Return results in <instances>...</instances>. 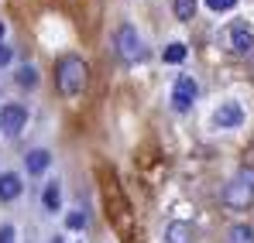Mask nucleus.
<instances>
[{
  "mask_svg": "<svg viewBox=\"0 0 254 243\" xmlns=\"http://www.w3.org/2000/svg\"><path fill=\"white\" fill-rule=\"evenodd\" d=\"M55 82H59L62 96H79L86 89V62L79 55H65L55 69Z\"/></svg>",
  "mask_w": 254,
  "mask_h": 243,
  "instance_id": "nucleus-1",
  "label": "nucleus"
},
{
  "mask_svg": "<svg viewBox=\"0 0 254 243\" xmlns=\"http://www.w3.org/2000/svg\"><path fill=\"white\" fill-rule=\"evenodd\" d=\"M223 202L230 205V209H248V205H254V168H241V171L227 182Z\"/></svg>",
  "mask_w": 254,
  "mask_h": 243,
  "instance_id": "nucleus-2",
  "label": "nucleus"
},
{
  "mask_svg": "<svg viewBox=\"0 0 254 243\" xmlns=\"http://www.w3.org/2000/svg\"><path fill=\"white\" fill-rule=\"evenodd\" d=\"M117 51H121V58L124 62H137V58H144V45H141V35L124 24L121 31H117Z\"/></svg>",
  "mask_w": 254,
  "mask_h": 243,
  "instance_id": "nucleus-3",
  "label": "nucleus"
},
{
  "mask_svg": "<svg viewBox=\"0 0 254 243\" xmlns=\"http://www.w3.org/2000/svg\"><path fill=\"white\" fill-rule=\"evenodd\" d=\"M196 96H199V86L192 76H179L175 79V89H172V106L179 110V113H186L192 103H196Z\"/></svg>",
  "mask_w": 254,
  "mask_h": 243,
  "instance_id": "nucleus-4",
  "label": "nucleus"
},
{
  "mask_svg": "<svg viewBox=\"0 0 254 243\" xmlns=\"http://www.w3.org/2000/svg\"><path fill=\"white\" fill-rule=\"evenodd\" d=\"M213 123H216L220 130H234V127H241V123H244V110H241V103H234V99L220 103V110L213 113Z\"/></svg>",
  "mask_w": 254,
  "mask_h": 243,
  "instance_id": "nucleus-5",
  "label": "nucleus"
},
{
  "mask_svg": "<svg viewBox=\"0 0 254 243\" xmlns=\"http://www.w3.org/2000/svg\"><path fill=\"white\" fill-rule=\"evenodd\" d=\"M0 127H3L7 134H21V130L28 127V110L17 106V103L3 106V110H0Z\"/></svg>",
  "mask_w": 254,
  "mask_h": 243,
  "instance_id": "nucleus-6",
  "label": "nucleus"
},
{
  "mask_svg": "<svg viewBox=\"0 0 254 243\" xmlns=\"http://www.w3.org/2000/svg\"><path fill=\"white\" fill-rule=\"evenodd\" d=\"M251 45H254V31L248 24H234V28H230V48H234L237 55H248Z\"/></svg>",
  "mask_w": 254,
  "mask_h": 243,
  "instance_id": "nucleus-7",
  "label": "nucleus"
},
{
  "mask_svg": "<svg viewBox=\"0 0 254 243\" xmlns=\"http://www.w3.org/2000/svg\"><path fill=\"white\" fill-rule=\"evenodd\" d=\"M21 189H24L21 175H14V171H3V175H0V202L17 199V195H21Z\"/></svg>",
  "mask_w": 254,
  "mask_h": 243,
  "instance_id": "nucleus-8",
  "label": "nucleus"
},
{
  "mask_svg": "<svg viewBox=\"0 0 254 243\" xmlns=\"http://www.w3.org/2000/svg\"><path fill=\"white\" fill-rule=\"evenodd\" d=\"M42 202H45V209H48V212H55V209L62 205V189H59V182H48V185H45Z\"/></svg>",
  "mask_w": 254,
  "mask_h": 243,
  "instance_id": "nucleus-9",
  "label": "nucleus"
},
{
  "mask_svg": "<svg viewBox=\"0 0 254 243\" xmlns=\"http://www.w3.org/2000/svg\"><path fill=\"white\" fill-rule=\"evenodd\" d=\"M48 164H52V154H48V151H31V154H28V171H31V175H42Z\"/></svg>",
  "mask_w": 254,
  "mask_h": 243,
  "instance_id": "nucleus-10",
  "label": "nucleus"
},
{
  "mask_svg": "<svg viewBox=\"0 0 254 243\" xmlns=\"http://www.w3.org/2000/svg\"><path fill=\"white\" fill-rule=\"evenodd\" d=\"M227 243H254V230L251 226H234L230 237H227Z\"/></svg>",
  "mask_w": 254,
  "mask_h": 243,
  "instance_id": "nucleus-11",
  "label": "nucleus"
},
{
  "mask_svg": "<svg viewBox=\"0 0 254 243\" xmlns=\"http://www.w3.org/2000/svg\"><path fill=\"white\" fill-rule=\"evenodd\" d=\"M182 58H186V45H182V41H172L169 48H165V62H169V65H179Z\"/></svg>",
  "mask_w": 254,
  "mask_h": 243,
  "instance_id": "nucleus-12",
  "label": "nucleus"
},
{
  "mask_svg": "<svg viewBox=\"0 0 254 243\" xmlns=\"http://www.w3.org/2000/svg\"><path fill=\"white\" fill-rule=\"evenodd\" d=\"M196 14V0H175V17L179 21H189Z\"/></svg>",
  "mask_w": 254,
  "mask_h": 243,
  "instance_id": "nucleus-13",
  "label": "nucleus"
},
{
  "mask_svg": "<svg viewBox=\"0 0 254 243\" xmlns=\"http://www.w3.org/2000/svg\"><path fill=\"white\" fill-rule=\"evenodd\" d=\"M17 82L21 86H38V72H35V65H21V72H17Z\"/></svg>",
  "mask_w": 254,
  "mask_h": 243,
  "instance_id": "nucleus-14",
  "label": "nucleus"
},
{
  "mask_svg": "<svg viewBox=\"0 0 254 243\" xmlns=\"http://www.w3.org/2000/svg\"><path fill=\"white\" fill-rule=\"evenodd\" d=\"M186 237H189V226H182V223H175L169 230V243H186Z\"/></svg>",
  "mask_w": 254,
  "mask_h": 243,
  "instance_id": "nucleus-15",
  "label": "nucleus"
},
{
  "mask_svg": "<svg viewBox=\"0 0 254 243\" xmlns=\"http://www.w3.org/2000/svg\"><path fill=\"white\" fill-rule=\"evenodd\" d=\"M65 223H69V230H83L86 226V212H69Z\"/></svg>",
  "mask_w": 254,
  "mask_h": 243,
  "instance_id": "nucleus-16",
  "label": "nucleus"
},
{
  "mask_svg": "<svg viewBox=\"0 0 254 243\" xmlns=\"http://www.w3.org/2000/svg\"><path fill=\"white\" fill-rule=\"evenodd\" d=\"M0 243H17V233H14V226L7 223V226H0Z\"/></svg>",
  "mask_w": 254,
  "mask_h": 243,
  "instance_id": "nucleus-17",
  "label": "nucleus"
},
{
  "mask_svg": "<svg viewBox=\"0 0 254 243\" xmlns=\"http://www.w3.org/2000/svg\"><path fill=\"white\" fill-rule=\"evenodd\" d=\"M206 3H210V10H230L237 0H206Z\"/></svg>",
  "mask_w": 254,
  "mask_h": 243,
  "instance_id": "nucleus-18",
  "label": "nucleus"
},
{
  "mask_svg": "<svg viewBox=\"0 0 254 243\" xmlns=\"http://www.w3.org/2000/svg\"><path fill=\"white\" fill-rule=\"evenodd\" d=\"M7 62H10V48H7V45H0V65H7Z\"/></svg>",
  "mask_w": 254,
  "mask_h": 243,
  "instance_id": "nucleus-19",
  "label": "nucleus"
},
{
  "mask_svg": "<svg viewBox=\"0 0 254 243\" xmlns=\"http://www.w3.org/2000/svg\"><path fill=\"white\" fill-rule=\"evenodd\" d=\"M52 243H65V240H62V237H55V240H52Z\"/></svg>",
  "mask_w": 254,
  "mask_h": 243,
  "instance_id": "nucleus-20",
  "label": "nucleus"
},
{
  "mask_svg": "<svg viewBox=\"0 0 254 243\" xmlns=\"http://www.w3.org/2000/svg\"><path fill=\"white\" fill-rule=\"evenodd\" d=\"M0 38H3V24H0Z\"/></svg>",
  "mask_w": 254,
  "mask_h": 243,
  "instance_id": "nucleus-21",
  "label": "nucleus"
}]
</instances>
